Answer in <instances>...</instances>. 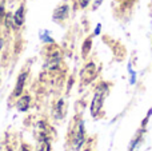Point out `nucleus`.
Instances as JSON below:
<instances>
[{"label":"nucleus","instance_id":"f257e3e1","mask_svg":"<svg viewBox=\"0 0 152 151\" xmlns=\"http://www.w3.org/2000/svg\"><path fill=\"white\" fill-rule=\"evenodd\" d=\"M107 92H108V86L107 84L103 83V84H100L99 87H97L94 99H92V103H91V114H92V117H96V115L100 112V110H102V107H103V102H104V98H105V95H107Z\"/></svg>","mask_w":152,"mask_h":151},{"label":"nucleus","instance_id":"20e7f679","mask_svg":"<svg viewBox=\"0 0 152 151\" xmlns=\"http://www.w3.org/2000/svg\"><path fill=\"white\" fill-rule=\"evenodd\" d=\"M68 13H69V7L68 4H61L59 5L58 8L55 10L53 12V20L56 21H63L68 18Z\"/></svg>","mask_w":152,"mask_h":151},{"label":"nucleus","instance_id":"2eb2a0df","mask_svg":"<svg viewBox=\"0 0 152 151\" xmlns=\"http://www.w3.org/2000/svg\"><path fill=\"white\" fill-rule=\"evenodd\" d=\"M1 47H3V39L0 37V51H1Z\"/></svg>","mask_w":152,"mask_h":151},{"label":"nucleus","instance_id":"6e6552de","mask_svg":"<svg viewBox=\"0 0 152 151\" xmlns=\"http://www.w3.org/2000/svg\"><path fill=\"white\" fill-rule=\"evenodd\" d=\"M53 114H55V117L58 118V119H61V118L64 117V114H66V104H64V99H60V100L56 103Z\"/></svg>","mask_w":152,"mask_h":151},{"label":"nucleus","instance_id":"39448f33","mask_svg":"<svg viewBox=\"0 0 152 151\" xmlns=\"http://www.w3.org/2000/svg\"><path fill=\"white\" fill-rule=\"evenodd\" d=\"M27 76H28V74H27V72H21V74L19 75L18 82H16V87H15V90H13V96H15V98H19V96L23 94Z\"/></svg>","mask_w":152,"mask_h":151},{"label":"nucleus","instance_id":"7ed1b4c3","mask_svg":"<svg viewBox=\"0 0 152 151\" xmlns=\"http://www.w3.org/2000/svg\"><path fill=\"white\" fill-rule=\"evenodd\" d=\"M84 142V125L83 122H79L77 128H76V133H75V142H74V150L79 151V149L81 147Z\"/></svg>","mask_w":152,"mask_h":151},{"label":"nucleus","instance_id":"4468645a","mask_svg":"<svg viewBox=\"0 0 152 151\" xmlns=\"http://www.w3.org/2000/svg\"><path fill=\"white\" fill-rule=\"evenodd\" d=\"M20 151H29V150H28V147H27L26 144H23V146H21V150H20Z\"/></svg>","mask_w":152,"mask_h":151},{"label":"nucleus","instance_id":"9b49d317","mask_svg":"<svg viewBox=\"0 0 152 151\" xmlns=\"http://www.w3.org/2000/svg\"><path fill=\"white\" fill-rule=\"evenodd\" d=\"M77 1H79L80 8H87L89 5V3H91V0H77Z\"/></svg>","mask_w":152,"mask_h":151},{"label":"nucleus","instance_id":"0eeeda50","mask_svg":"<svg viewBox=\"0 0 152 151\" xmlns=\"http://www.w3.org/2000/svg\"><path fill=\"white\" fill-rule=\"evenodd\" d=\"M29 104H31V96L24 95L18 100V103H16V108H18L19 111L24 112L29 108Z\"/></svg>","mask_w":152,"mask_h":151},{"label":"nucleus","instance_id":"9d476101","mask_svg":"<svg viewBox=\"0 0 152 151\" xmlns=\"http://www.w3.org/2000/svg\"><path fill=\"white\" fill-rule=\"evenodd\" d=\"M4 23H5V26H7V28H10V29L15 27V21H13V15L12 13H7V15H5Z\"/></svg>","mask_w":152,"mask_h":151},{"label":"nucleus","instance_id":"f8f14e48","mask_svg":"<svg viewBox=\"0 0 152 151\" xmlns=\"http://www.w3.org/2000/svg\"><path fill=\"white\" fill-rule=\"evenodd\" d=\"M4 18H5V15H4V5L0 4V23H1V21H4Z\"/></svg>","mask_w":152,"mask_h":151},{"label":"nucleus","instance_id":"ddd939ff","mask_svg":"<svg viewBox=\"0 0 152 151\" xmlns=\"http://www.w3.org/2000/svg\"><path fill=\"white\" fill-rule=\"evenodd\" d=\"M102 3H103V0H95V5H94V7H95V8L99 7V5L102 4Z\"/></svg>","mask_w":152,"mask_h":151},{"label":"nucleus","instance_id":"423d86ee","mask_svg":"<svg viewBox=\"0 0 152 151\" xmlns=\"http://www.w3.org/2000/svg\"><path fill=\"white\" fill-rule=\"evenodd\" d=\"M24 13H26V8L24 5H20L15 13H13V21H15L16 27H20L24 24Z\"/></svg>","mask_w":152,"mask_h":151},{"label":"nucleus","instance_id":"1a4fd4ad","mask_svg":"<svg viewBox=\"0 0 152 151\" xmlns=\"http://www.w3.org/2000/svg\"><path fill=\"white\" fill-rule=\"evenodd\" d=\"M36 151H51L50 141H48L47 138H44V136H40L39 141H37Z\"/></svg>","mask_w":152,"mask_h":151},{"label":"nucleus","instance_id":"f03ea898","mask_svg":"<svg viewBox=\"0 0 152 151\" xmlns=\"http://www.w3.org/2000/svg\"><path fill=\"white\" fill-rule=\"evenodd\" d=\"M96 75H97V70H96L95 63H88L80 72L81 82H83L84 84H88V83H91L92 80L96 78Z\"/></svg>","mask_w":152,"mask_h":151}]
</instances>
